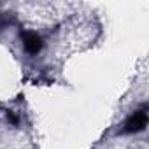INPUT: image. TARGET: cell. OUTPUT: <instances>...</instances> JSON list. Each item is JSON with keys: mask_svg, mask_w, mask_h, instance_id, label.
<instances>
[{"mask_svg": "<svg viewBox=\"0 0 149 149\" xmlns=\"http://www.w3.org/2000/svg\"><path fill=\"white\" fill-rule=\"evenodd\" d=\"M144 125H146V114L140 112V114H135V116L130 119V123H128V130H139V128H142Z\"/></svg>", "mask_w": 149, "mask_h": 149, "instance_id": "1", "label": "cell"}]
</instances>
